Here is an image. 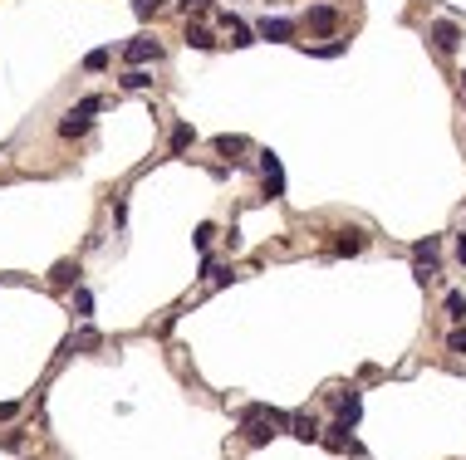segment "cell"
I'll return each mask as SVG.
<instances>
[{"instance_id":"44dd1931","label":"cell","mask_w":466,"mask_h":460,"mask_svg":"<svg viewBox=\"0 0 466 460\" xmlns=\"http://www.w3.org/2000/svg\"><path fill=\"white\" fill-rule=\"evenodd\" d=\"M84 69H88V74H98V69H109V49H93L88 59H84Z\"/></svg>"},{"instance_id":"f546056e","label":"cell","mask_w":466,"mask_h":460,"mask_svg":"<svg viewBox=\"0 0 466 460\" xmlns=\"http://www.w3.org/2000/svg\"><path fill=\"white\" fill-rule=\"evenodd\" d=\"M456 260H461V265H466V236H461V240H456Z\"/></svg>"},{"instance_id":"603a6c76","label":"cell","mask_w":466,"mask_h":460,"mask_svg":"<svg viewBox=\"0 0 466 460\" xmlns=\"http://www.w3.org/2000/svg\"><path fill=\"white\" fill-rule=\"evenodd\" d=\"M158 6H162V0H133V15L147 20V15H158Z\"/></svg>"},{"instance_id":"6da1fadb","label":"cell","mask_w":466,"mask_h":460,"mask_svg":"<svg viewBox=\"0 0 466 460\" xmlns=\"http://www.w3.org/2000/svg\"><path fill=\"white\" fill-rule=\"evenodd\" d=\"M236 421H241V441L245 445H270V436H280V426H290V416L275 412L270 401H250V407H241Z\"/></svg>"},{"instance_id":"ac0fdd59","label":"cell","mask_w":466,"mask_h":460,"mask_svg":"<svg viewBox=\"0 0 466 460\" xmlns=\"http://www.w3.org/2000/svg\"><path fill=\"white\" fill-rule=\"evenodd\" d=\"M437 236H427V240H418V245H412V260H437Z\"/></svg>"},{"instance_id":"30bf717a","label":"cell","mask_w":466,"mask_h":460,"mask_svg":"<svg viewBox=\"0 0 466 460\" xmlns=\"http://www.w3.org/2000/svg\"><path fill=\"white\" fill-rule=\"evenodd\" d=\"M358 250H369V236H364V230H344V236L334 240V255H358Z\"/></svg>"},{"instance_id":"d6986e66","label":"cell","mask_w":466,"mask_h":460,"mask_svg":"<svg viewBox=\"0 0 466 460\" xmlns=\"http://www.w3.org/2000/svg\"><path fill=\"white\" fill-rule=\"evenodd\" d=\"M442 269H437V260H418V265H412V279H418V284H427V279H437Z\"/></svg>"},{"instance_id":"5bb4252c","label":"cell","mask_w":466,"mask_h":460,"mask_svg":"<svg viewBox=\"0 0 466 460\" xmlns=\"http://www.w3.org/2000/svg\"><path fill=\"white\" fill-rule=\"evenodd\" d=\"M192 142H196V128H192V123H177V128H172V152H187Z\"/></svg>"},{"instance_id":"f1b7e54d","label":"cell","mask_w":466,"mask_h":460,"mask_svg":"<svg viewBox=\"0 0 466 460\" xmlns=\"http://www.w3.org/2000/svg\"><path fill=\"white\" fill-rule=\"evenodd\" d=\"M182 10H206V0H177Z\"/></svg>"},{"instance_id":"3957f363","label":"cell","mask_w":466,"mask_h":460,"mask_svg":"<svg viewBox=\"0 0 466 460\" xmlns=\"http://www.w3.org/2000/svg\"><path fill=\"white\" fill-rule=\"evenodd\" d=\"M427 39H432L437 54H456V44H461V25H456V20H432V25H427Z\"/></svg>"},{"instance_id":"4316f807","label":"cell","mask_w":466,"mask_h":460,"mask_svg":"<svg viewBox=\"0 0 466 460\" xmlns=\"http://www.w3.org/2000/svg\"><path fill=\"white\" fill-rule=\"evenodd\" d=\"M6 450H10V455H20V450H25V436H20V431H10V436H6Z\"/></svg>"},{"instance_id":"9c48e42d","label":"cell","mask_w":466,"mask_h":460,"mask_svg":"<svg viewBox=\"0 0 466 460\" xmlns=\"http://www.w3.org/2000/svg\"><path fill=\"white\" fill-rule=\"evenodd\" d=\"M221 30L231 35V44H236V49H245V44H255V30H250V25H245L241 15H221Z\"/></svg>"},{"instance_id":"277c9868","label":"cell","mask_w":466,"mask_h":460,"mask_svg":"<svg viewBox=\"0 0 466 460\" xmlns=\"http://www.w3.org/2000/svg\"><path fill=\"white\" fill-rule=\"evenodd\" d=\"M261 182H265V196H285V166H280V157L275 152H261Z\"/></svg>"},{"instance_id":"2e32d148","label":"cell","mask_w":466,"mask_h":460,"mask_svg":"<svg viewBox=\"0 0 466 460\" xmlns=\"http://www.w3.org/2000/svg\"><path fill=\"white\" fill-rule=\"evenodd\" d=\"M103 108H109V103H103L98 93H88V98H79V103H74V113H79V118H93V113H103Z\"/></svg>"},{"instance_id":"4dcf8cb0","label":"cell","mask_w":466,"mask_h":460,"mask_svg":"<svg viewBox=\"0 0 466 460\" xmlns=\"http://www.w3.org/2000/svg\"><path fill=\"white\" fill-rule=\"evenodd\" d=\"M461 79H466V74H461Z\"/></svg>"},{"instance_id":"83f0119b","label":"cell","mask_w":466,"mask_h":460,"mask_svg":"<svg viewBox=\"0 0 466 460\" xmlns=\"http://www.w3.org/2000/svg\"><path fill=\"white\" fill-rule=\"evenodd\" d=\"M15 416V401H0V421H10Z\"/></svg>"},{"instance_id":"7402d4cb","label":"cell","mask_w":466,"mask_h":460,"mask_svg":"<svg viewBox=\"0 0 466 460\" xmlns=\"http://www.w3.org/2000/svg\"><path fill=\"white\" fill-rule=\"evenodd\" d=\"M447 348H451V353H466V323H456V328H451V338H447Z\"/></svg>"},{"instance_id":"4fadbf2b","label":"cell","mask_w":466,"mask_h":460,"mask_svg":"<svg viewBox=\"0 0 466 460\" xmlns=\"http://www.w3.org/2000/svg\"><path fill=\"white\" fill-rule=\"evenodd\" d=\"M118 84H123L128 93H142V88H152V74H147V69H128Z\"/></svg>"},{"instance_id":"8fae6325","label":"cell","mask_w":466,"mask_h":460,"mask_svg":"<svg viewBox=\"0 0 466 460\" xmlns=\"http://www.w3.org/2000/svg\"><path fill=\"white\" fill-rule=\"evenodd\" d=\"M88 128H93V123H88V118H79V113L69 108V113H64V123H59V137H64V142H74V137H84Z\"/></svg>"},{"instance_id":"ffe728a7","label":"cell","mask_w":466,"mask_h":460,"mask_svg":"<svg viewBox=\"0 0 466 460\" xmlns=\"http://www.w3.org/2000/svg\"><path fill=\"white\" fill-rule=\"evenodd\" d=\"M74 314H79V318H88V314H93V294L84 289V284L74 289Z\"/></svg>"},{"instance_id":"9a60e30c","label":"cell","mask_w":466,"mask_h":460,"mask_svg":"<svg viewBox=\"0 0 466 460\" xmlns=\"http://www.w3.org/2000/svg\"><path fill=\"white\" fill-rule=\"evenodd\" d=\"M447 318H451V323H466V294H461V289L447 294Z\"/></svg>"},{"instance_id":"8992f818","label":"cell","mask_w":466,"mask_h":460,"mask_svg":"<svg viewBox=\"0 0 466 460\" xmlns=\"http://www.w3.org/2000/svg\"><path fill=\"white\" fill-rule=\"evenodd\" d=\"M295 20H280V15H265L261 25H255V39H275V44H290L295 39Z\"/></svg>"},{"instance_id":"ba28073f","label":"cell","mask_w":466,"mask_h":460,"mask_svg":"<svg viewBox=\"0 0 466 460\" xmlns=\"http://www.w3.org/2000/svg\"><path fill=\"white\" fill-rule=\"evenodd\" d=\"M49 284H55V289H79V260H59L49 269Z\"/></svg>"},{"instance_id":"52a82bcc","label":"cell","mask_w":466,"mask_h":460,"mask_svg":"<svg viewBox=\"0 0 466 460\" xmlns=\"http://www.w3.org/2000/svg\"><path fill=\"white\" fill-rule=\"evenodd\" d=\"M290 436H295V441H319V436H324V426H319V416L299 412V416H290Z\"/></svg>"},{"instance_id":"d4e9b609","label":"cell","mask_w":466,"mask_h":460,"mask_svg":"<svg viewBox=\"0 0 466 460\" xmlns=\"http://www.w3.org/2000/svg\"><path fill=\"white\" fill-rule=\"evenodd\" d=\"M212 236H216V225H212V220H201V225H196V245L206 250V245H212Z\"/></svg>"},{"instance_id":"cb8c5ba5","label":"cell","mask_w":466,"mask_h":460,"mask_svg":"<svg viewBox=\"0 0 466 460\" xmlns=\"http://www.w3.org/2000/svg\"><path fill=\"white\" fill-rule=\"evenodd\" d=\"M69 348H79V353H88V348H98V333H88V328H84V333H79V338L69 343Z\"/></svg>"},{"instance_id":"484cf974","label":"cell","mask_w":466,"mask_h":460,"mask_svg":"<svg viewBox=\"0 0 466 460\" xmlns=\"http://www.w3.org/2000/svg\"><path fill=\"white\" fill-rule=\"evenodd\" d=\"M216 152H245V137H216Z\"/></svg>"},{"instance_id":"e0dca14e","label":"cell","mask_w":466,"mask_h":460,"mask_svg":"<svg viewBox=\"0 0 466 460\" xmlns=\"http://www.w3.org/2000/svg\"><path fill=\"white\" fill-rule=\"evenodd\" d=\"M344 49H348L344 39H329V44H315V49H309V54H315V59H339Z\"/></svg>"},{"instance_id":"7c38bea8","label":"cell","mask_w":466,"mask_h":460,"mask_svg":"<svg viewBox=\"0 0 466 460\" xmlns=\"http://www.w3.org/2000/svg\"><path fill=\"white\" fill-rule=\"evenodd\" d=\"M187 44H192V49H216V35L206 30V25H192V20H187Z\"/></svg>"},{"instance_id":"5b68a950","label":"cell","mask_w":466,"mask_h":460,"mask_svg":"<svg viewBox=\"0 0 466 460\" xmlns=\"http://www.w3.org/2000/svg\"><path fill=\"white\" fill-rule=\"evenodd\" d=\"M123 59H128L133 69H142V64H158V59H162V44H158V39H128Z\"/></svg>"},{"instance_id":"7a4b0ae2","label":"cell","mask_w":466,"mask_h":460,"mask_svg":"<svg viewBox=\"0 0 466 460\" xmlns=\"http://www.w3.org/2000/svg\"><path fill=\"white\" fill-rule=\"evenodd\" d=\"M304 25H309V35H324V39H339L344 10H339V6H309V10H304Z\"/></svg>"}]
</instances>
